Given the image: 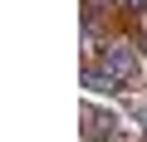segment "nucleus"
Wrapping results in <instances>:
<instances>
[{"label": "nucleus", "instance_id": "4", "mask_svg": "<svg viewBox=\"0 0 147 142\" xmlns=\"http://www.w3.org/2000/svg\"><path fill=\"white\" fill-rule=\"evenodd\" d=\"M142 49H147V44H142Z\"/></svg>", "mask_w": 147, "mask_h": 142}, {"label": "nucleus", "instance_id": "3", "mask_svg": "<svg viewBox=\"0 0 147 142\" xmlns=\"http://www.w3.org/2000/svg\"><path fill=\"white\" fill-rule=\"evenodd\" d=\"M123 5H127V10H147V0H123Z\"/></svg>", "mask_w": 147, "mask_h": 142}, {"label": "nucleus", "instance_id": "1", "mask_svg": "<svg viewBox=\"0 0 147 142\" xmlns=\"http://www.w3.org/2000/svg\"><path fill=\"white\" fill-rule=\"evenodd\" d=\"M103 69H108L118 83H132V79H137V49H127V44H108V49H103Z\"/></svg>", "mask_w": 147, "mask_h": 142}, {"label": "nucleus", "instance_id": "2", "mask_svg": "<svg viewBox=\"0 0 147 142\" xmlns=\"http://www.w3.org/2000/svg\"><path fill=\"white\" fill-rule=\"evenodd\" d=\"M84 88H93V93H113V88H118V79L108 74V69L88 64V69H84Z\"/></svg>", "mask_w": 147, "mask_h": 142}]
</instances>
